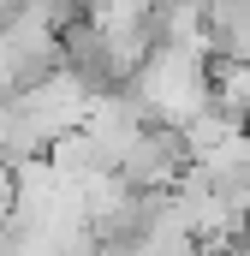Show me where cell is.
Listing matches in <instances>:
<instances>
[{"mask_svg": "<svg viewBox=\"0 0 250 256\" xmlns=\"http://www.w3.org/2000/svg\"><path fill=\"white\" fill-rule=\"evenodd\" d=\"M190 173V149H185V131L179 126H143L125 155L114 161V185L120 191H173L179 179Z\"/></svg>", "mask_w": 250, "mask_h": 256, "instance_id": "6da1fadb", "label": "cell"}, {"mask_svg": "<svg viewBox=\"0 0 250 256\" xmlns=\"http://www.w3.org/2000/svg\"><path fill=\"white\" fill-rule=\"evenodd\" d=\"M202 18V48L214 66L250 60V0H196Z\"/></svg>", "mask_w": 250, "mask_h": 256, "instance_id": "7a4b0ae2", "label": "cell"}, {"mask_svg": "<svg viewBox=\"0 0 250 256\" xmlns=\"http://www.w3.org/2000/svg\"><path fill=\"white\" fill-rule=\"evenodd\" d=\"M149 12H173V6H196V0H143Z\"/></svg>", "mask_w": 250, "mask_h": 256, "instance_id": "3957f363", "label": "cell"}]
</instances>
